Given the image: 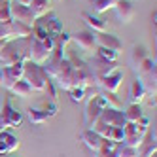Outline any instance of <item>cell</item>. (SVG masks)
Returning a JSON list of instances; mask_svg holds the SVG:
<instances>
[{"label": "cell", "instance_id": "cell-28", "mask_svg": "<svg viewBox=\"0 0 157 157\" xmlns=\"http://www.w3.org/2000/svg\"><path fill=\"white\" fill-rule=\"evenodd\" d=\"M70 95V100L72 102H83L85 100V89H80V87H72L70 91H66Z\"/></svg>", "mask_w": 157, "mask_h": 157}, {"label": "cell", "instance_id": "cell-5", "mask_svg": "<svg viewBox=\"0 0 157 157\" xmlns=\"http://www.w3.org/2000/svg\"><path fill=\"white\" fill-rule=\"evenodd\" d=\"M121 82H123V74L119 70H114V72H110L106 76L95 78V87L102 89V91H106V93H116L121 87Z\"/></svg>", "mask_w": 157, "mask_h": 157}, {"label": "cell", "instance_id": "cell-12", "mask_svg": "<svg viewBox=\"0 0 157 157\" xmlns=\"http://www.w3.org/2000/svg\"><path fill=\"white\" fill-rule=\"evenodd\" d=\"M80 140L83 142L85 148L91 150L93 153L98 151L100 148H102V144H104V138L100 136V134H97L95 131H91V129H83L82 134H80Z\"/></svg>", "mask_w": 157, "mask_h": 157}, {"label": "cell", "instance_id": "cell-6", "mask_svg": "<svg viewBox=\"0 0 157 157\" xmlns=\"http://www.w3.org/2000/svg\"><path fill=\"white\" fill-rule=\"evenodd\" d=\"M15 63H23V57H21V51L15 46L13 42H8L6 46L0 49V68H8Z\"/></svg>", "mask_w": 157, "mask_h": 157}, {"label": "cell", "instance_id": "cell-11", "mask_svg": "<svg viewBox=\"0 0 157 157\" xmlns=\"http://www.w3.org/2000/svg\"><path fill=\"white\" fill-rule=\"evenodd\" d=\"M70 42H74L82 51H93V49H97V46H95V34H93L91 30L76 32V34L70 36Z\"/></svg>", "mask_w": 157, "mask_h": 157}, {"label": "cell", "instance_id": "cell-26", "mask_svg": "<svg viewBox=\"0 0 157 157\" xmlns=\"http://www.w3.org/2000/svg\"><path fill=\"white\" fill-rule=\"evenodd\" d=\"M12 21L10 15V0H0V25H6Z\"/></svg>", "mask_w": 157, "mask_h": 157}, {"label": "cell", "instance_id": "cell-3", "mask_svg": "<svg viewBox=\"0 0 157 157\" xmlns=\"http://www.w3.org/2000/svg\"><path fill=\"white\" fill-rule=\"evenodd\" d=\"M108 108V102L104 100V97L102 95H93V98L87 102V106H85V114H83V125H85V129H91L93 125H95V121L100 117V114H102V110H106Z\"/></svg>", "mask_w": 157, "mask_h": 157}, {"label": "cell", "instance_id": "cell-1", "mask_svg": "<svg viewBox=\"0 0 157 157\" xmlns=\"http://www.w3.org/2000/svg\"><path fill=\"white\" fill-rule=\"evenodd\" d=\"M23 125V114L12 106V100L4 97L0 100V131L19 129Z\"/></svg>", "mask_w": 157, "mask_h": 157}, {"label": "cell", "instance_id": "cell-32", "mask_svg": "<svg viewBox=\"0 0 157 157\" xmlns=\"http://www.w3.org/2000/svg\"><path fill=\"white\" fill-rule=\"evenodd\" d=\"M146 98H148V104L151 108H155V95H146Z\"/></svg>", "mask_w": 157, "mask_h": 157}, {"label": "cell", "instance_id": "cell-19", "mask_svg": "<svg viewBox=\"0 0 157 157\" xmlns=\"http://www.w3.org/2000/svg\"><path fill=\"white\" fill-rule=\"evenodd\" d=\"M30 12L32 15H34L36 19L38 17H44L46 13H49L51 10H49V0H30Z\"/></svg>", "mask_w": 157, "mask_h": 157}, {"label": "cell", "instance_id": "cell-20", "mask_svg": "<svg viewBox=\"0 0 157 157\" xmlns=\"http://www.w3.org/2000/svg\"><path fill=\"white\" fill-rule=\"evenodd\" d=\"M142 108L140 104H129L127 110H123V117H125V123H136L142 117Z\"/></svg>", "mask_w": 157, "mask_h": 157}, {"label": "cell", "instance_id": "cell-16", "mask_svg": "<svg viewBox=\"0 0 157 157\" xmlns=\"http://www.w3.org/2000/svg\"><path fill=\"white\" fill-rule=\"evenodd\" d=\"M146 95H148L146 87L142 85V82L138 78H134L131 82V87H129V104H140L146 98Z\"/></svg>", "mask_w": 157, "mask_h": 157}, {"label": "cell", "instance_id": "cell-9", "mask_svg": "<svg viewBox=\"0 0 157 157\" xmlns=\"http://www.w3.org/2000/svg\"><path fill=\"white\" fill-rule=\"evenodd\" d=\"M23 72H25L23 63H15L12 66H8V68H2V85L10 91L15 82L23 80Z\"/></svg>", "mask_w": 157, "mask_h": 157}, {"label": "cell", "instance_id": "cell-15", "mask_svg": "<svg viewBox=\"0 0 157 157\" xmlns=\"http://www.w3.org/2000/svg\"><path fill=\"white\" fill-rule=\"evenodd\" d=\"M17 148H19V140L15 134L8 132V131H0V155L13 153Z\"/></svg>", "mask_w": 157, "mask_h": 157}, {"label": "cell", "instance_id": "cell-27", "mask_svg": "<svg viewBox=\"0 0 157 157\" xmlns=\"http://www.w3.org/2000/svg\"><path fill=\"white\" fill-rule=\"evenodd\" d=\"M136 153H138L136 148H131V146H125V144H119L116 150L117 157H136Z\"/></svg>", "mask_w": 157, "mask_h": 157}, {"label": "cell", "instance_id": "cell-34", "mask_svg": "<svg viewBox=\"0 0 157 157\" xmlns=\"http://www.w3.org/2000/svg\"><path fill=\"white\" fill-rule=\"evenodd\" d=\"M0 85H2V68H0Z\"/></svg>", "mask_w": 157, "mask_h": 157}, {"label": "cell", "instance_id": "cell-21", "mask_svg": "<svg viewBox=\"0 0 157 157\" xmlns=\"http://www.w3.org/2000/svg\"><path fill=\"white\" fill-rule=\"evenodd\" d=\"M15 97H21V98H29L30 95H32V87L25 82V80H19V82H15L13 83V87L10 89Z\"/></svg>", "mask_w": 157, "mask_h": 157}, {"label": "cell", "instance_id": "cell-4", "mask_svg": "<svg viewBox=\"0 0 157 157\" xmlns=\"http://www.w3.org/2000/svg\"><path fill=\"white\" fill-rule=\"evenodd\" d=\"M10 15H12V21H17L21 25H27V27H34L36 23V17L32 15L30 8L29 6H21L13 0H10Z\"/></svg>", "mask_w": 157, "mask_h": 157}, {"label": "cell", "instance_id": "cell-29", "mask_svg": "<svg viewBox=\"0 0 157 157\" xmlns=\"http://www.w3.org/2000/svg\"><path fill=\"white\" fill-rule=\"evenodd\" d=\"M100 95H102L104 100L108 102V108H121V102L116 98V93H106V91H102Z\"/></svg>", "mask_w": 157, "mask_h": 157}, {"label": "cell", "instance_id": "cell-25", "mask_svg": "<svg viewBox=\"0 0 157 157\" xmlns=\"http://www.w3.org/2000/svg\"><path fill=\"white\" fill-rule=\"evenodd\" d=\"M29 119H30V123H34V125H42V123H46L49 117L44 114L40 108H30L29 110Z\"/></svg>", "mask_w": 157, "mask_h": 157}, {"label": "cell", "instance_id": "cell-2", "mask_svg": "<svg viewBox=\"0 0 157 157\" xmlns=\"http://www.w3.org/2000/svg\"><path fill=\"white\" fill-rule=\"evenodd\" d=\"M23 68H25L23 80L32 87V91L44 93V87H46V82H48V74L44 72V68L32 61H23Z\"/></svg>", "mask_w": 157, "mask_h": 157}, {"label": "cell", "instance_id": "cell-8", "mask_svg": "<svg viewBox=\"0 0 157 157\" xmlns=\"http://www.w3.org/2000/svg\"><path fill=\"white\" fill-rule=\"evenodd\" d=\"M95 34V46L97 48H106L112 51H121L123 49V42L116 36V34H110V32H93Z\"/></svg>", "mask_w": 157, "mask_h": 157}, {"label": "cell", "instance_id": "cell-18", "mask_svg": "<svg viewBox=\"0 0 157 157\" xmlns=\"http://www.w3.org/2000/svg\"><path fill=\"white\" fill-rule=\"evenodd\" d=\"M82 19L85 21V25L91 29V32H106V25H104V21H100L97 15L83 12V13H82Z\"/></svg>", "mask_w": 157, "mask_h": 157}, {"label": "cell", "instance_id": "cell-23", "mask_svg": "<svg viewBox=\"0 0 157 157\" xmlns=\"http://www.w3.org/2000/svg\"><path fill=\"white\" fill-rule=\"evenodd\" d=\"M104 138H106V140H110V142L121 144V142H123V138H125V131H123V127H110Z\"/></svg>", "mask_w": 157, "mask_h": 157}, {"label": "cell", "instance_id": "cell-24", "mask_svg": "<svg viewBox=\"0 0 157 157\" xmlns=\"http://www.w3.org/2000/svg\"><path fill=\"white\" fill-rule=\"evenodd\" d=\"M97 57L106 61V63H116L119 59V53L112 51V49H106V48H97Z\"/></svg>", "mask_w": 157, "mask_h": 157}, {"label": "cell", "instance_id": "cell-22", "mask_svg": "<svg viewBox=\"0 0 157 157\" xmlns=\"http://www.w3.org/2000/svg\"><path fill=\"white\" fill-rule=\"evenodd\" d=\"M117 0H91V6L97 13H104L108 10H114Z\"/></svg>", "mask_w": 157, "mask_h": 157}, {"label": "cell", "instance_id": "cell-17", "mask_svg": "<svg viewBox=\"0 0 157 157\" xmlns=\"http://www.w3.org/2000/svg\"><path fill=\"white\" fill-rule=\"evenodd\" d=\"M148 57H150V51L146 49V46H142V44H140V46H134L132 51H131V63H132V68L136 70L138 66H140L146 59H148Z\"/></svg>", "mask_w": 157, "mask_h": 157}, {"label": "cell", "instance_id": "cell-31", "mask_svg": "<svg viewBox=\"0 0 157 157\" xmlns=\"http://www.w3.org/2000/svg\"><path fill=\"white\" fill-rule=\"evenodd\" d=\"M40 110H42V112H44V114H46L48 117L57 116V104H55V102H48V104H44Z\"/></svg>", "mask_w": 157, "mask_h": 157}, {"label": "cell", "instance_id": "cell-14", "mask_svg": "<svg viewBox=\"0 0 157 157\" xmlns=\"http://www.w3.org/2000/svg\"><path fill=\"white\" fill-rule=\"evenodd\" d=\"M114 12L119 23H131L134 17V6L129 2V0H117L114 6Z\"/></svg>", "mask_w": 157, "mask_h": 157}, {"label": "cell", "instance_id": "cell-10", "mask_svg": "<svg viewBox=\"0 0 157 157\" xmlns=\"http://www.w3.org/2000/svg\"><path fill=\"white\" fill-rule=\"evenodd\" d=\"M98 119L102 123H106L108 127H123L125 125V117H123L121 108H106V110H102Z\"/></svg>", "mask_w": 157, "mask_h": 157}, {"label": "cell", "instance_id": "cell-30", "mask_svg": "<svg viewBox=\"0 0 157 157\" xmlns=\"http://www.w3.org/2000/svg\"><path fill=\"white\" fill-rule=\"evenodd\" d=\"M44 91L49 95L51 102H55V100H57V87H55V83L49 80V78H48V82H46V87H44Z\"/></svg>", "mask_w": 157, "mask_h": 157}, {"label": "cell", "instance_id": "cell-13", "mask_svg": "<svg viewBox=\"0 0 157 157\" xmlns=\"http://www.w3.org/2000/svg\"><path fill=\"white\" fill-rule=\"evenodd\" d=\"M155 151H157V142H155V129H148L144 136V142L140 144L138 148V153L136 157H155Z\"/></svg>", "mask_w": 157, "mask_h": 157}, {"label": "cell", "instance_id": "cell-33", "mask_svg": "<svg viewBox=\"0 0 157 157\" xmlns=\"http://www.w3.org/2000/svg\"><path fill=\"white\" fill-rule=\"evenodd\" d=\"M13 2L21 4V6H30V0H13Z\"/></svg>", "mask_w": 157, "mask_h": 157}, {"label": "cell", "instance_id": "cell-7", "mask_svg": "<svg viewBox=\"0 0 157 157\" xmlns=\"http://www.w3.org/2000/svg\"><path fill=\"white\" fill-rule=\"evenodd\" d=\"M36 25H40L44 30L48 32V36L49 38H57L61 32H63V25H61V21L57 19V15H55L53 12H49V13H46L44 17H38L36 19Z\"/></svg>", "mask_w": 157, "mask_h": 157}]
</instances>
